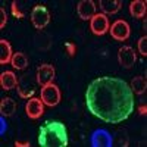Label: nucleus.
I'll use <instances>...</instances> for the list:
<instances>
[{"label": "nucleus", "instance_id": "nucleus-1", "mask_svg": "<svg viewBox=\"0 0 147 147\" xmlns=\"http://www.w3.org/2000/svg\"><path fill=\"white\" fill-rule=\"evenodd\" d=\"M88 110L107 124H121L134 110L131 87L116 77H99L85 90Z\"/></svg>", "mask_w": 147, "mask_h": 147}, {"label": "nucleus", "instance_id": "nucleus-2", "mask_svg": "<svg viewBox=\"0 0 147 147\" xmlns=\"http://www.w3.org/2000/svg\"><path fill=\"white\" fill-rule=\"evenodd\" d=\"M38 144L41 147H66L68 132L66 127L59 121H49L41 125L38 132Z\"/></svg>", "mask_w": 147, "mask_h": 147}, {"label": "nucleus", "instance_id": "nucleus-3", "mask_svg": "<svg viewBox=\"0 0 147 147\" xmlns=\"http://www.w3.org/2000/svg\"><path fill=\"white\" fill-rule=\"evenodd\" d=\"M31 22L37 30H43L50 22V12L47 10L46 6H41V5L34 6L31 10Z\"/></svg>", "mask_w": 147, "mask_h": 147}, {"label": "nucleus", "instance_id": "nucleus-4", "mask_svg": "<svg viewBox=\"0 0 147 147\" xmlns=\"http://www.w3.org/2000/svg\"><path fill=\"white\" fill-rule=\"evenodd\" d=\"M40 96H41L43 103H44L46 106H50V107L59 105L60 97H62V96H60L59 87H57V85H55L53 82H52V84H47V85H43Z\"/></svg>", "mask_w": 147, "mask_h": 147}, {"label": "nucleus", "instance_id": "nucleus-5", "mask_svg": "<svg viewBox=\"0 0 147 147\" xmlns=\"http://www.w3.org/2000/svg\"><path fill=\"white\" fill-rule=\"evenodd\" d=\"M118 62L125 69H129L137 62V53L131 46H122L118 52Z\"/></svg>", "mask_w": 147, "mask_h": 147}, {"label": "nucleus", "instance_id": "nucleus-6", "mask_svg": "<svg viewBox=\"0 0 147 147\" xmlns=\"http://www.w3.org/2000/svg\"><path fill=\"white\" fill-rule=\"evenodd\" d=\"M110 35H112V38L118 40V41H124L127 40L129 34H131V30H129V24L124 19H118L115 21L112 25H110Z\"/></svg>", "mask_w": 147, "mask_h": 147}, {"label": "nucleus", "instance_id": "nucleus-7", "mask_svg": "<svg viewBox=\"0 0 147 147\" xmlns=\"http://www.w3.org/2000/svg\"><path fill=\"white\" fill-rule=\"evenodd\" d=\"M90 28L94 35H103L109 30V19L105 13H96L90 19Z\"/></svg>", "mask_w": 147, "mask_h": 147}, {"label": "nucleus", "instance_id": "nucleus-8", "mask_svg": "<svg viewBox=\"0 0 147 147\" xmlns=\"http://www.w3.org/2000/svg\"><path fill=\"white\" fill-rule=\"evenodd\" d=\"M25 113L30 119H38L44 113V103L41 99L37 97H31L25 105Z\"/></svg>", "mask_w": 147, "mask_h": 147}, {"label": "nucleus", "instance_id": "nucleus-9", "mask_svg": "<svg viewBox=\"0 0 147 147\" xmlns=\"http://www.w3.org/2000/svg\"><path fill=\"white\" fill-rule=\"evenodd\" d=\"M56 77V72L55 68L49 63L40 65L38 69H37V82L40 85H47V84H52L53 80Z\"/></svg>", "mask_w": 147, "mask_h": 147}, {"label": "nucleus", "instance_id": "nucleus-10", "mask_svg": "<svg viewBox=\"0 0 147 147\" xmlns=\"http://www.w3.org/2000/svg\"><path fill=\"white\" fill-rule=\"evenodd\" d=\"M77 12L82 21H88L96 15V3L93 0H81L77 5Z\"/></svg>", "mask_w": 147, "mask_h": 147}, {"label": "nucleus", "instance_id": "nucleus-11", "mask_svg": "<svg viewBox=\"0 0 147 147\" xmlns=\"http://www.w3.org/2000/svg\"><path fill=\"white\" fill-rule=\"evenodd\" d=\"M0 85H2L3 90H12L18 87V78L13 72L10 71H6L0 75Z\"/></svg>", "mask_w": 147, "mask_h": 147}, {"label": "nucleus", "instance_id": "nucleus-12", "mask_svg": "<svg viewBox=\"0 0 147 147\" xmlns=\"http://www.w3.org/2000/svg\"><path fill=\"white\" fill-rule=\"evenodd\" d=\"M99 6L105 15H113L122 7V2L121 0H100Z\"/></svg>", "mask_w": 147, "mask_h": 147}, {"label": "nucleus", "instance_id": "nucleus-13", "mask_svg": "<svg viewBox=\"0 0 147 147\" xmlns=\"http://www.w3.org/2000/svg\"><path fill=\"white\" fill-rule=\"evenodd\" d=\"M129 12L134 18H144L147 12V5L144 0H134L129 3Z\"/></svg>", "mask_w": 147, "mask_h": 147}, {"label": "nucleus", "instance_id": "nucleus-14", "mask_svg": "<svg viewBox=\"0 0 147 147\" xmlns=\"http://www.w3.org/2000/svg\"><path fill=\"white\" fill-rule=\"evenodd\" d=\"M16 112V103L13 99L10 97H5V99L0 102V113L2 116H12Z\"/></svg>", "mask_w": 147, "mask_h": 147}, {"label": "nucleus", "instance_id": "nucleus-15", "mask_svg": "<svg viewBox=\"0 0 147 147\" xmlns=\"http://www.w3.org/2000/svg\"><path fill=\"white\" fill-rule=\"evenodd\" d=\"M12 56H13V53H12L10 43L2 38V40H0V63L5 65V63L10 62Z\"/></svg>", "mask_w": 147, "mask_h": 147}, {"label": "nucleus", "instance_id": "nucleus-16", "mask_svg": "<svg viewBox=\"0 0 147 147\" xmlns=\"http://www.w3.org/2000/svg\"><path fill=\"white\" fill-rule=\"evenodd\" d=\"M110 143H112L110 136L103 129L96 131V134L93 136V146H110Z\"/></svg>", "mask_w": 147, "mask_h": 147}, {"label": "nucleus", "instance_id": "nucleus-17", "mask_svg": "<svg viewBox=\"0 0 147 147\" xmlns=\"http://www.w3.org/2000/svg\"><path fill=\"white\" fill-rule=\"evenodd\" d=\"M10 63H12V66H13L15 69H19V71H22V69H25V68L28 66V59H27V56L24 55V53H21V52H16L13 56H12Z\"/></svg>", "mask_w": 147, "mask_h": 147}, {"label": "nucleus", "instance_id": "nucleus-18", "mask_svg": "<svg viewBox=\"0 0 147 147\" xmlns=\"http://www.w3.org/2000/svg\"><path fill=\"white\" fill-rule=\"evenodd\" d=\"M129 87L136 94H143L147 90V81L144 77H136V78H132Z\"/></svg>", "mask_w": 147, "mask_h": 147}, {"label": "nucleus", "instance_id": "nucleus-19", "mask_svg": "<svg viewBox=\"0 0 147 147\" xmlns=\"http://www.w3.org/2000/svg\"><path fill=\"white\" fill-rule=\"evenodd\" d=\"M12 15H13L15 18H18V19H22L24 16H25V12L21 9V3L16 2V0L12 2Z\"/></svg>", "mask_w": 147, "mask_h": 147}, {"label": "nucleus", "instance_id": "nucleus-20", "mask_svg": "<svg viewBox=\"0 0 147 147\" xmlns=\"http://www.w3.org/2000/svg\"><path fill=\"white\" fill-rule=\"evenodd\" d=\"M137 46H138L140 53H141L143 56H147V37H146V35H144V37H141V38L138 40Z\"/></svg>", "mask_w": 147, "mask_h": 147}, {"label": "nucleus", "instance_id": "nucleus-21", "mask_svg": "<svg viewBox=\"0 0 147 147\" xmlns=\"http://www.w3.org/2000/svg\"><path fill=\"white\" fill-rule=\"evenodd\" d=\"M65 49H66V53H68L69 57H74V56H75V53H77V47H75V44H72V43L66 41V43H65Z\"/></svg>", "mask_w": 147, "mask_h": 147}, {"label": "nucleus", "instance_id": "nucleus-22", "mask_svg": "<svg viewBox=\"0 0 147 147\" xmlns=\"http://www.w3.org/2000/svg\"><path fill=\"white\" fill-rule=\"evenodd\" d=\"M6 22H7V13H6V10L3 7H0V28H5L6 25Z\"/></svg>", "mask_w": 147, "mask_h": 147}, {"label": "nucleus", "instance_id": "nucleus-23", "mask_svg": "<svg viewBox=\"0 0 147 147\" xmlns=\"http://www.w3.org/2000/svg\"><path fill=\"white\" fill-rule=\"evenodd\" d=\"M15 146H16V147H30V143H28V141H27V143L16 141V143H15Z\"/></svg>", "mask_w": 147, "mask_h": 147}, {"label": "nucleus", "instance_id": "nucleus-24", "mask_svg": "<svg viewBox=\"0 0 147 147\" xmlns=\"http://www.w3.org/2000/svg\"><path fill=\"white\" fill-rule=\"evenodd\" d=\"M140 113L141 115H146L147 113V107L146 106H140Z\"/></svg>", "mask_w": 147, "mask_h": 147}]
</instances>
